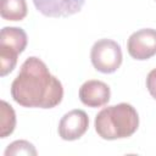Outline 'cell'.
I'll use <instances>...</instances> for the list:
<instances>
[{
    "label": "cell",
    "mask_w": 156,
    "mask_h": 156,
    "mask_svg": "<svg viewBox=\"0 0 156 156\" xmlns=\"http://www.w3.org/2000/svg\"><path fill=\"white\" fill-rule=\"evenodd\" d=\"M1 108H0V138H6L10 135L16 127V113L11 105L6 101L1 100Z\"/></svg>",
    "instance_id": "cell-10"
},
{
    "label": "cell",
    "mask_w": 156,
    "mask_h": 156,
    "mask_svg": "<svg viewBox=\"0 0 156 156\" xmlns=\"http://www.w3.org/2000/svg\"><path fill=\"white\" fill-rule=\"evenodd\" d=\"M11 96L23 107L52 108L62 101L63 88L39 57L30 56L11 84Z\"/></svg>",
    "instance_id": "cell-1"
},
{
    "label": "cell",
    "mask_w": 156,
    "mask_h": 156,
    "mask_svg": "<svg viewBox=\"0 0 156 156\" xmlns=\"http://www.w3.org/2000/svg\"><path fill=\"white\" fill-rule=\"evenodd\" d=\"M35 9L46 17H68L79 12L84 0H33Z\"/></svg>",
    "instance_id": "cell-7"
},
{
    "label": "cell",
    "mask_w": 156,
    "mask_h": 156,
    "mask_svg": "<svg viewBox=\"0 0 156 156\" xmlns=\"http://www.w3.org/2000/svg\"><path fill=\"white\" fill-rule=\"evenodd\" d=\"M110 87L96 79L87 80L79 88V99L88 107H101L110 101Z\"/></svg>",
    "instance_id": "cell-8"
},
{
    "label": "cell",
    "mask_w": 156,
    "mask_h": 156,
    "mask_svg": "<svg viewBox=\"0 0 156 156\" xmlns=\"http://www.w3.org/2000/svg\"><path fill=\"white\" fill-rule=\"evenodd\" d=\"M94 68L101 73H113L122 65V50L119 44L111 39H100L94 43L90 51Z\"/></svg>",
    "instance_id": "cell-4"
},
{
    "label": "cell",
    "mask_w": 156,
    "mask_h": 156,
    "mask_svg": "<svg viewBox=\"0 0 156 156\" xmlns=\"http://www.w3.org/2000/svg\"><path fill=\"white\" fill-rule=\"evenodd\" d=\"M146 88L150 93V95L156 100V68L149 72L146 77Z\"/></svg>",
    "instance_id": "cell-12"
},
{
    "label": "cell",
    "mask_w": 156,
    "mask_h": 156,
    "mask_svg": "<svg viewBox=\"0 0 156 156\" xmlns=\"http://www.w3.org/2000/svg\"><path fill=\"white\" fill-rule=\"evenodd\" d=\"M127 50L134 60L144 61L156 55V29L144 28L130 34L127 41Z\"/></svg>",
    "instance_id": "cell-5"
},
{
    "label": "cell",
    "mask_w": 156,
    "mask_h": 156,
    "mask_svg": "<svg viewBox=\"0 0 156 156\" xmlns=\"http://www.w3.org/2000/svg\"><path fill=\"white\" fill-rule=\"evenodd\" d=\"M10 155H37V150L32 143L27 140H16L11 143L5 150V156Z\"/></svg>",
    "instance_id": "cell-11"
},
{
    "label": "cell",
    "mask_w": 156,
    "mask_h": 156,
    "mask_svg": "<svg viewBox=\"0 0 156 156\" xmlns=\"http://www.w3.org/2000/svg\"><path fill=\"white\" fill-rule=\"evenodd\" d=\"M28 38L18 27H4L0 33V76L5 77L13 71L17 57L26 49Z\"/></svg>",
    "instance_id": "cell-3"
},
{
    "label": "cell",
    "mask_w": 156,
    "mask_h": 156,
    "mask_svg": "<svg viewBox=\"0 0 156 156\" xmlns=\"http://www.w3.org/2000/svg\"><path fill=\"white\" fill-rule=\"evenodd\" d=\"M89 127L88 115L83 110H72L63 115L58 123V135L61 139L73 141L85 134Z\"/></svg>",
    "instance_id": "cell-6"
},
{
    "label": "cell",
    "mask_w": 156,
    "mask_h": 156,
    "mask_svg": "<svg viewBox=\"0 0 156 156\" xmlns=\"http://www.w3.org/2000/svg\"><path fill=\"white\" fill-rule=\"evenodd\" d=\"M0 15L6 21H22L27 16L26 0H0Z\"/></svg>",
    "instance_id": "cell-9"
},
{
    "label": "cell",
    "mask_w": 156,
    "mask_h": 156,
    "mask_svg": "<svg viewBox=\"0 0 156 156\" xmlns=\"http://www.w3.org/2000/svg\"><path fill=\"white\" fill-rule=\"evenodd\" d=\"M95 132L105 140L123 139L133 135L139 127L136 110L127 102L102 108L94 121Z\"/></svg>",
    "instance_id": "cell-2"
}]
</instances>
